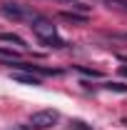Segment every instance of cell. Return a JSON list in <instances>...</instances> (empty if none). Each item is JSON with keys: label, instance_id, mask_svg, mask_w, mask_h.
I'll return each mask as SVG.
<instances>
[{"label": "cell", "instance_id": "cell-13", "mask_svg": "<svg viewBox=\"0 0 127 130\" xmlns=\"http://www.w3.org/2000/svg\"><path fill=\"white\" fill-rule=\"evenodd\" d=\"M120 73H122V75H127V65H122V68H120Z\"/></svg>", "mask_w": 127, "mask_h": 130}, {"label": "cell", "instance_id": "cell-2", "mask_svg": "<svg viewBox=\"0 0 127 130\" xmlns=\"http://www.w3.org/2000/svg\"><path fill=\"white\" fill-rule=\"evenodd\" d=\"M0 13H3V18H8V20H35L37 18V13L25 10L20 3H3L0 5Z\"/></svg>", "mask_w": 127, "mask_h": 130}, {"label": "cell", "instance_id": "cell-8", "mask_svg": "<svg viewBox=\"0 0 127 130\" xmlns=\"http://www.w3.org/2000/svg\"><path fill=\"white\" fill-rule=\"evenodd\" d=\"M102 88H107V90H112V93H122V95H127V85H122V83H105Z\"/></svg>", "mask_w": 127, "mask_h": 130}, {"label": "cell", "instance_id": "cell-4", "mask_svg": "<svg viewBox=\"0 0 127 130\" xmlns=\"http://www.w3.org/2000/svg\"><path fill=\"white\" fill-rule=\"evenodd\" d=\"M13 80H17V83H23V85H43L40 83V78L37 75H32V73H13Z\"/></svg>", "mask_w": 127, "mask_h": 130}, {"label": "cell", "instance_id": "cell-11", "mask_svg": "<svg viewBox=\"0 0 127 130\" xmlns=\"http://www.w3.org/2000/svg\"><path fill=\"white\" fill-rule=\"evenodd\" d=\"M105 3H110V5H115V8H122L127 13V0H105Z\"/></svg>", "mask_w": 127, "mask_h": 130}, {"label": "cell", "instance_id": "cell-5", "mask_svg": "<svg viewBox=\"0 0 127 130\" xmlns=\"http://www.w3.org/2000/svg\"><path fill=\"white\" fill-rule=\"evenodd\" d=\"M0 43H13L17 48H25V40L20 35H15V32H0Z\"/></svg>", "mask_w": 127, "mask_h": 130}, {"label": "cell", "instance_id": "cell-10", "mask_svg": "<svg viewBox=\"0 0 127 130\" xmlns=\"http://www.w3.org/2000/svg\"><path fill=\"white\" fill-rule=\"evenodd\" d=\"M70 130H92L85 120H70Z\"/></svg>", "mask_w": 127, "mask_h": 130}, {"label": "cell", "instance_id": "cell-15", "mask_svg": "<svg viewBox=\"0 0 127 130\" xmlns=\"http://www.w3.org/2000/svg\"><path fill=\"white\" fill-rule=\"evenodd\" d=\"M125 125H127V120H125Z\"/></svg>", "mask_w": 127, "mask_h": 130}, {"label": "cell", "instance_id": "cell-7", "mask_svg": "<svg viewBox=\"0 0 127 130\" xmlns=\"http://www.w3.org/2000/svg\"><path fill=\"white\" fill-rule=\"evenodd\" d=\"M20 58V50L15 48H0V60H17Z\"/></svg>", "mask_w": 127, "mask_h": 130}, {"label": "cell", "instance_id": "cell-14", "mask_svg": "<svg viewBox=\"0 0 127 130\" xmlns=\"http://www.w3.org/2000/svg\"><path fill=\"white\" fill-rule=\"evenodd\" d=\"M65 3H70V5H72V3H75V0H65Z\"/></svg>", "mask_w": 127, "mask_h": 130}, {"label": "cell", "instance_id": "cell-16", "mask_svg": "<svg viewBox=\"0 0 127 130\" xmlns=\"http://www.w3.org/2000/svg\"><path fill=\"white\" fill-rule=\"evenodd\" d=\"M125 38H127V35H125Z\"/></svg>", "mask_w": 127, "mask_h": 130}, {"label": "cell", "instance_id": "cell-3", "mask_svg": "<svg viewBox=\"0 0 127 130\" xmlns=\"http://www.w3.org/2000/svg\"><path fill=\"white\" fill-rule=\"evenodd\" d=\"M57 110H37V113L30 115V128L32 130H48L57 123Z\"/></svg>", "mask_w": 127, "mask_h": 130}, {"label": "cell", "instance_id": "cell-12", "mask_svg": "<svg viewBox=\"0 0 127 130\" xmlns=\"http://www.w3.org/2000/svg\"><path fill=\"white\" fill-rule=\"evenodd\" d=\"M72 8H75V10H82V13H87V10H90V5H85V3H80V0L72 3Z\"/></svg>", "mask_w": 127, "mask_h": 130}, {"label": "cell", "instance_id": "cell-9", "mask_svg": "<svg viewBox=\"0 0 127 130\" xmlns=\"http://www.w3.org/2000/svg\"><path fill=\"white\" fill-rule=\"evenodd\" d=\"M75 70H77V73H82V75H90V78H100V70L85 68V65H75Z\"/></svg>", "mask_w": 127, "mask_h": 130}, {"label": "cell", "instance_id": "cell-1", "mask_svg": "<svg viewBox=\"0 0 127 130\" xmlns=\"http://www.w3.org/2000/svg\"><path fill=\"white\" fill-rule=\"evenodd\" d=\"M30 28L32 32L40 38V43L43 45H48V48H67L65 45V40L57 35V28L52 25V20H48V18H43V15H37L35 20H30Z\"/></svg>", "mask_w": 127, "mask_h": 130}, {"label": "cell", "instance_id": "cell-6", "mask_svg": "<svg viewBox=\"0 0 127 130\" xmlns=\"http://www.w3.org/2000/svg\"><path fill=\"white\" fill-rule=\"evenodd\" d=\"M60 18H62V20H70V23H80V25H85V23H87V15H77L75 10H62Z\"/></svg>", "mask_w": 127, "mask_h": 130}]
</instances>
